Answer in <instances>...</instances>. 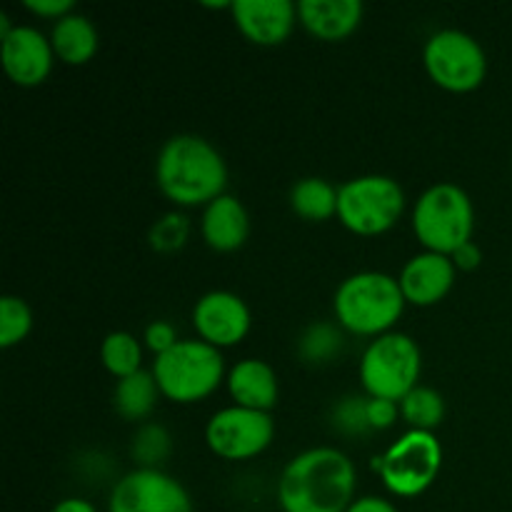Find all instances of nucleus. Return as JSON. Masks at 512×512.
Here are the masks:
<instances>
[{"label":"nucleus","mask_w":512,"mask_h":512,"mask_svg":"<svg viewBox=\"0 0 512 512\" xmlns=\"http://www.w3.org/2000/svg\"><path fill=\"white\" fill-rule=\"evenodd\" d=\"M353 495L355 465L335 448H310L295 455L278 480L283 512H348Z\"/></svg>","instance_id":"f257e3e1"},{"label":"nucleus","mask_w":512,"mask_h":512,"mask_svg":"<svg viewBox=\"0 0 512 512\" xmlns=\"http://www.w3.org/2000/svg\"><path fill=\"white\" fill-rule=\"evenodd\" d=\"M158 188L180 208L208 205L225 195L228 168L213 143L200 135L180 133L165 140L155 163Z\"/></svg>","instance_id":"f03ea898"},{"label":"nucleus","mask_w":512,"mask_h":512,"mask_svg":"<svg viewBox=\"0 0 512 512\" xmlns=\"http://www.w3.org/2000/svg\"><path fill=\"white\" fill-rule=\"evenodd\" d=\"M405 295L398 278L378 270H363L338 285L333 298L340 328L363 338H380L390 333L405 310Z\"/></svg>","instance_id":"7ed1b4c3"},{"label":"nucleus","mask_w":512,"mask_h":512,"mask_svg":"<svg viewBox=\"0 0 512 512\" xmlns=\"http://www.w3.org/2000/svg\"><path fill=\"white\" fill-rule=\"evenodd\" d=\"M155 383L173 403H200L220 388L225 378L223 353L203 340H180L153 363Z\"/></svg>","instance_id":"20e7f679"},{"label":"nucleus","mask_w":512,"mask_h":512,"mask_svg":"<svg viewBox=\"0 0 512 512\" xmlns=\"http://www.w3.org/2000/svg\"><path fill=\"white\" fill-rule=\"evenodd\" d=\"M473 200L460 185L438 183L425 190L413 208V233L425 250L453 255L473 240Z\"/></svg>","instance_id":"39448f33"},{"label":"nucleus","mask_w":512,"mask_h":512,"mask_svg":"<svg viewBox=\"0 0 512 512\" xmlns=\"http://www.w3.org/2000/svg\"><path fill=\"white\" fill-rule=\"evenodd\" d=\"M423 355L418 343L405 333H385L365 348L360 360V380L368 398L400 403L418 388Z\"/></svg>","instance_id":"423d86ee"},{"label":"nucleus","mask_w":512,"mask_h":512,"mask_svg":"<svg viewBox=\"0 0 512 512\" xmlns=\"http://www.w3.org/2000/svg\"><path fill=\"white\" fill-rule=\"evenodd\" d=\"M405 210V193L388 175H360L338 188V218L360 238L383 235Z\"/></svg>","instance_id":"0eeeda50"},{"label":"nucleus","mask_w":512,"mask_h":512,"mask_svg":"<svg viewBox=\"0 0 512 512\" xmlns=\"http://www.w3.org/2000/svg\"><path fill=\"white\" fill-rule=\"evenodd\" d=\"M383 485L398 498H418L438 480L443 468V445L433 433L408 430L380 458H373Z\"/></svg>","instance_id":"6e6552de"},{"label":"nucleus","mask_w":512,"mask_h":512,"mask_svg":"<svg viewBox=\"0 0 512 512\" xmlns=\"http://www.w3.org/2000/svg\"><path fill=\"white\" fill-rule=\"evenodd\" d=\"M423 63L430 80L448 93H470L480 88L488 75L483 45L458 28L430 35L423 48Z\"/></svg>","instance_id":"1a4fd4ad"},{"label":"nucleus","mask_w":512,"mask_h":512,"mask_svg":"<svg viewBox=\"0 0 512 512\" xmlns=\"http://www.w3.org/2000/svg\"><path fill=\"white\" fill-rule=\"evenodd\" d=\"M275 438L273 415L263 410L230 408L218 410L205 425V443L218 458L223 460H250L268 450V445Z\"/></svg>","instance_id":"9d476101"},{"label":"nucleus","mask_w":512,"mask_h":512,"mask_svg":"<svg viewBox=\"0 0 512 512\" xmlns=\"http://www.w3.org/2000/svg\"><path fill=\"white\" fill-rule=\"evenodd\" d=\"M108 512H193V500L173 475L138 468L113 485Z\"/></svg>","instance_id":"9b49d317"},{"label":"nucleus","mask_w":512,"mask_h":512,"mask_svg":"<svg viewBox=\"0 0 512 512\" xmlns=\"http://www.w3.org/2000/svg\"><path fill=\"white\" fill-rule=\"evenodd\" d=\"M250 308L230 290H210L195 303L193 325L200 340L213 348H233L250 333Z\"/></svg>","instance_id":"f8f14e48"},{"label":"nucleus","mask_w":512,"mask_h":512,"mask_svg":"<svg viewBox=\"0 0 512 512\" xmlns=\"http://www.w3.org/2000/svg\"><path fill=\"white\" fill-rule=\"evenodd\" d=\"M233 23L250 43L275 48L285 43L298 23V5L290 0H233Z\"/></svg>","instance_id":"ddd939ff"},{"label":"nucleus","mask_w":512,"mask_h":512,"mask_svg":"<svg viewBox=\"0 0 512 512\" xmlns=\"http://www.w3.org/2000/svg\"><path fill=\"white\" fill-rule=\"evenodd\" d=\"M53 45L30 25H15L13 33L3 38V68L8 78L20 88H35L53 70Z\"/></svg>","instance_id":"4468645a"},{"label":"nucleus","mask_w":512,"mask_h":512,"mask_svg":"<svg viewBox=\"0 0 512 512\" xmlns=\"http://www.w3.org/2000/svg\"><path fill=\"white\" fill-rule=\"evenodd\" d=\"M455 273H458V268H455L450 255L425 250V253L413 255L405 263V268L400 270L398 283L410 305L430 308V305L440 303L450 293L455 283Z\"/></svg>","instance_id":"2eb2a0df"},{"label":"nucleus","mask_w":512,"mask_h":512,"mask_svg":"<svg viewBox=\"0 0 512 512\" xmlns=\"http://www.w3.org/2000/svg\"><path fill=\"white\" fill-rule=\"evenodd\" d=\"M298 20L313 38L340 43L358 30L363 20L360 0H300Z\"/></svg>","instance_id":"dca6fc26"},{"label":"nucleus","mask_w":512,"mask_h":512,"mask_svg":"<svg viewBox=\"0 0 512 512\" xmlns=\"http://www.w3.org/2000/svg\"><path fill=\"white\" fill-rule=\"evenodd\" d=\"M203 240L218 253H233L243 248L250 233V218L245 205L235 195H220L213 203L205 205L200 220Z\"/></svg>","instance_id":"f3484780"},{"label":"nucleus","mask_w":512,"mask_h":512,"mask_svg":"<svg viewBox=\"0 0 512 512\" xmlns=\"http://www.w3.org/2000/svg\"><path fill=\"white\" fill-rule=\"evenodd\" d=\"M228 393L240 408L270 413L278 403V375L265 360L245 358L230 368Z\"/></svg>","instance_id":"a211bd4d"},{"label":"nucleus","mask_w":512,"mask_h":512,"mask_svg":"<svg viewBox=\"0 0 512 512\" xmlns=\"http://www.w3.org/2000/svg\"><path fill=\"white\" fill-rule=\"evenodd\" d=\"M50 45H53L55 58H60L63 63L85 65L98 53V28L83 13H70L53 25Z\"/></svg>","instance_id":"6ab92c4d"},{"label":"nucleus","mask_w":512,"mask_h":512,"mask_svg":"<svg viewBox=\"0 0 512 512\" xmlns=\"http://www.w3.org/2000/svg\"><path fill=\"white\" fill-rule=\"evenodd\" d=\"M160 388L155 383L153 370H140V373L128 375V378L118 380L113 390V408L128 423H140L148 418L155 410L160 398Z\"/></svg>","instance_id":"aec40b11"},{"label":"nucleus","mask_w":512,"mask_h":512,"mask_svg":"<svg viewBox=\"0 0 512 512\" xmlns=\"http://www.w3.org/2000/svg\"><path fill=\"white\" fill-rule=\"evenodd\" d=\"M290 208L308 223H325L338 215V188L323 178H303L290 190Z\"/></svg>","instance_id":"412c9836"},{"label":"nucleus","mask_w":512,"mask_h":512,"mask_svg":"<svg viewBox=\"0 0 512 512\" xmlns=\"http://www.w3.org/2000/svg\"><path fill=\"white\" fill-rule=\"evenodd\" d=\"M100 363L108 370L110 375H115L118 380L128 378V375L140 373V365H143V348H140V340L133 333H125V330H115V333L105 335L103 345H100Z\"/></svg>","instance_id":"4be33fe9"},{"label":"nucleus","mask_w":512,"mask_h":512,"mask_svg":"<svg viewBox=\"0 0 512 512\" xmlns=\"http://www.w3.org/2000/svg\"><path fill=\"white\" fill-rule=\"evenodd\" d=\"M400 415H403L405 423L410 425V430L433 433L445 418V400L438 390L418 385V388L410 390V393L400 400Z\"/></svg>","instance_id":"5701e85b"},{"label":"nucleus","mask_w":512,"mask_h":512,"mask_svg":"<svg viewBox=\"0 0 512 512\" xmlns=\"http://www.w3.org/2000/svg\"><path fill=\"white\" fill-rule=\"evenodd\" d=\"M343 333L333 323H313L298 340V355L308 365H325L343 350Z\"/></svg>","instance_id":"b1692460"},{"label":"nucleus","mask_w":512,"mask_h":512,"mask_svg":"<svg viewBox=\"0 0 512 512\" xmlns=\"http://www.w3.org/2000/svg\"><path fill=\"white\" fill-rule=\"evenodd\" d=\"M173 450V440L163 425L145 423L143 428L135 433L133 445H130V455L140 468H153L160 470V463H165Z\"/></svg>","instance_id":"393cba45"},{"label":"nucleus","mask_w":512,"mask_h":512,"mask_svg":"<svg viewBox=\"0 0 512 512\" xmlns=\"http://www.w3.org/2000/svg\"><path fill=\"white\" fill-rule=\"evenodd\" d=\"M30 328H33V313H30L28 303L15 295H5L0 300V348L8 350L23 343Z\"/></svg>","instance_id":"a878e982"},{"label":"nucleus","mask_w":512,"mask_h":512,"mask_svg":"<svg viewBox=\"0 0 512 512\" xmlns=\"http://www.w3.org/2000/svg\"><path fill=\"white\" fill-rule=\"evenodd\" d=\"M190 235V220L183 213H165L163 218H158L150 228L148 240L150 248L155 253H175V250L183 248L188 243Z\"/></svg>","instance_id":"bb28decb"},{"label":"nucleus","mask_w":512,"mask_h":512,"mask_svg":"<svg viewBox=\"0 0 512 512\" xmlns=\"http://www.w3.org/2000/svg\"><path fill=\"white\" fill-rule=\"evenodd\" d=\"M330 423H333V428L343 435L370 433L368 398H360V395H348V398L338 400L333 408V413H330Z\"/></svg>","instance_id":"cd10ccee"},{"label":"nucleus","mask_w":512,"mask_h":512,"mask_svg":"<svg viewBox=\"0 0 512 512\" xmlns=\"http://www.w3.org/2000/svg\"><path fill=\"white\" fill-rule=\"evenodd\" d=\"M143 340H145V345L153 350L155 358L163 353H168V350H173L175 345L180 343L178 333H175V328L168 323V320H155V323H150L148 328H145Z\"/></svg>","instance_id":"c85d7f7f"},{"label":"nucleus","mask_w":512,"mask_h":512,"mask_svg":"<svg viewBox=\"0 0 512 512\" xmlns=\"http://www.w3.org/2000/svg\"><path fill=\"white\" fill-rule=\"evenodd\" d=\"M400 403L383 398H368V423L370 430H388L398 423Z\"/></svg>","instance_id":"c756f323"},{"label":"nucleus","mask_w":512,"mask_h":512,"mask_svg":"<svg viewBox=\"0 0 512 512\" xmlns=\"http://www.w3.org/2000/svg\"><path fill=\"white\" fill-rule=\"evenodd\" d=\"M23 8L30 10L33 15H38V18L55 20V23H58L60 18H65V15L75 13L73 0H25Z\"/></svg>","instance_id":"7c9ffc66"},{"label":"nucleus","mask_w":512,"mask_h":512,"mask_svg":"<svg viewBox=\"0 0 512 512\" xmlns=\"http://www.w3.org/2000/svg\"><path fill=\"white\" fill-rule=\"evenodd\" d=\"M450 258H453L455 268L465 270V273H470V270L480 268V263H483V250L478 248V243H473V240H470V243H465L463 248L455 250V253L450 255Z\"/></svg>","instance_id":"2f4dec72"},{"label":"nucleus","mask_w":512,"mask_h":512,"mask_svg":"<svg viewBox=\"0 0 512 512\" xmlns=\"http://www.w3.org/2000/svg\"><path fill=\"white\" fill-rule=\"evenodd\" d=\"M348 512H398L393 503L378 498V495H365V498H358L353 505H350Z\"/></svg>","instance_id":"473e14b6"},{"label":"nucleus","mask_w":512,"mask_h":512,"mask_svg":"<svg viewBox=\"0 0 512 512\" xmlns=\"http://www.w3.org/2000/svg\"><path fill=\"white\" fill-rule=\"evenodd\" d=\"M53 512H98L95 510L93 503L88 500H80V498H65L55 505Z\"/></svg>","instance_id":"72a5a7b5"}]
</instances>
